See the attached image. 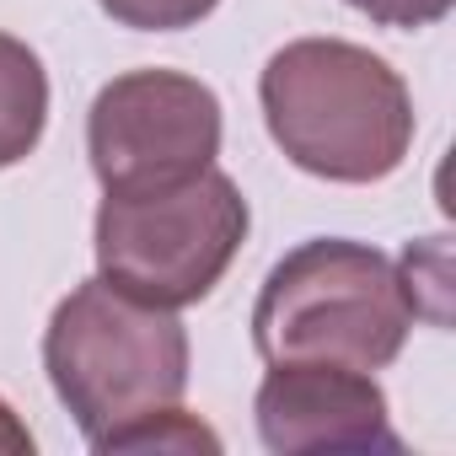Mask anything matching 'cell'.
I'll return each instance as SVG.
<instances>
[{
    "instance_id": "cell-1",
    "label": "cell",
    "mask_w": 456,
    "mask_h": 456,
    "mask_svg": "<svg viewBox=\"0 0 456 456\" xmlns=\"http://www.w3.org/2000/svg\"><path fill=\"white\" fill-rule=\"evenodd\" d=\"M258 102L285 161L322 183H381L413 151V97L403 76L344 38H296L264 76Z\"/></svg>"
},
{
    "instance_id": "cell-2",
    "label": "cell",
    "mask_w": 456,
    "mask_h": 456,
    "mask_svg": "<svg viewBox=\"0 0 456 456\" xmlns=\"http://www.w3.org/2000/svg\"><path fill=\"white\" fill-rule=\"evenodd\" d=\"M44 370L92 451H113L134 424L183 403L188 328L102 274L76 285L44 333Z\"/></svg>"
},
{
    "instance_id": "cell-3",
    "label": "cell",
    "mask_w": 456,
    "mask_h": 456,
    "mask_svg": "<svg viewBox=\"0 0 456 456\" xmlns=\"http://www.w3.org/2000/svg\"><path fill=\"white\" fill-rule=\"evenodd\" d=\"M413 296L387 253L349 237H312L285 253L253 306V349L280 360H328L387 370L413 333Z\"/></svg>"
},
{
    "instance_id": "cell-4",
    "label": "cell",
    "mask_w": 456,
    "mask_h": 456,
    "mask_svg": "<svg viewBox=\"0 0 456 456\" xmlns=\"http://www.w3.org/2000/svg\"><path fill=\"white\" fill-rule=\"evenodd\" d=\"M248 225V199L220 167L145 188H102L92 232L97 274L151 306L183 312L225 280Z\"/></svg>"
},
{
    "instance_id": "cell-5",
    "label": "cell",
    "mask_w": 456,
    "mask_h": 456,
    "mask_svg": "<svg viewBox=\"0 0 456 456\" xmlns=\"http://www.w3.org/2000/svg\"><path fill=\"white\" fill-rule=\"evenodd\" d=\"M220 97L183 70H129L113 76L86 113V156L102 188L172 183L220 156Z\"/></svg>"
},
{
    "instance_id": "cell-6",
    "label": "cell",
    "mask_w": 456,
    "mask_h": 456,
    "mask_svg": "<svg viewBox=\"0 0 456 456\" xmlns=\"http://www.w3.org/2000/svg\"><path fill=\"white\" fill-rule=\"evenodd\" d=\"M258 440L274 456H306V451H403L387 392L370 370L328 365V360H280L258 397H253Z\"/></svg>"
},
{
    "instance_id": "cell-7",
    "label": "cell",
    "mask_w": 456,
    "mask_h": 456,
    "mask_svg": "<svg viewBox=\"0 0 456 456\" xmlns=\"http://www.w3.org/2000/svg\"><path fill=\"white\" fill-rule=\"evenodd\" d=\"M44 124H49V70L22 38L0 33V172L38 151Z\"/></svg>"
},
{
    "instance_id": "cell-8",
    "label": "cell",
    "mask_w": 456,
    "mask_h": 456,
    "mask_svg": "<svg viewBox=\"0 0 456 456\" xmlns=\"http://www.w3.org/2000/svg\"><path fill=\"white\" fill-rule=\"evenodd\" d=\"M97 6L134 33H183V28H199L220 0H97Z\"/></svg>"
},
{
    "instance_id": "cell-9",
    "label": "cell",
    "mask_w": 456,
    "mask_h": 456,
    "mask_svg": "<svg viewBox=\"0 0 456 456\" xmlns=\"http://www.w3.org/2000/svg\"><path fill=\"white\" fill-rule=\"evenodd\" d=\"M349 6L365 12L376 28H403V33H413V28H435V22H445L456 0H349Z\"/></svg>"
},
{
    "instance_id": "cell-10",
    "label": "cell",
    "mask_w": 456,
    "mask_h": 456,
    "mask_svg": "<svg viewBox=\"0 0 456 456\" xmlns=\"http://www.w3.org/2000/svg\"><path fill=\"white\" fill-rule=\"evenodd\" d=\"M0 451L6 456H33V429L17 419V408L0 397Z\"/></svg>"
}]
</instances>
